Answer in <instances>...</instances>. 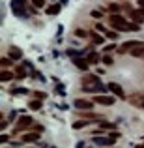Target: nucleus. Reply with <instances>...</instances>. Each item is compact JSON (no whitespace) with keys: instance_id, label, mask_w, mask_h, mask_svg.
Masks as SVG:
<instances>
[{"instance_id":"nucleus-1","label":"nucleus","mask_w":144,"mask_h":148,"mask_svg":"<svg viewBox=\"0 0 144 148\" xmlns=\"http://www.w3.org/2000/svg\"><path fill=\"white\" fill-rule=\"evenodd\" d=\"M109 23H111V26H112V28H116L118 32H124V30H127V23H126V19H124L122 15H118V13L109 15Z\"/></svg>"},{"instance_id":"nucleus-2","label":"nucleus","mask_w":144,"mask_h":148,"mask_svg":"<svg viewBox=\"0 0 144 148\" xmlns=\"http://www.w3.org/2000/svg\"><path fill=\"white\" fill-rule=\"evenodd\" d=\"M32 124H34V118H32V116H21V118H19V122H17V126H15V133H17V131L26 130V127H30Z\"/></svg>"},{"instance_id":"nucleus-3","label":"nucleus","mask_w":144,"mask_h":148,"mask_svg":"<svg viewBox=\"0 0 144 148\" xmlns=\"http://www.w3.org/2000/svg\"><path fill=\"white\" fill-rule=\"evenodd\" d=\"M11 8H13L15 15H19V17H26L25 2H23V0H11Z\"/></svg>"},{"instance_id":"nucleus-4","label":"nucleus","mask_w":144,"mask_h":148,"mask_svg":"<svg viewBox=\"0 0 144 148\" xmlns=\"http://www.w3.org/2000/svg\"><path fill=\"white\" fill-rule=\"evenodd\" d=\"M109 90H111V92H112L114 96H118V98H122V99L126 98V92H124V88L120 86L118 83H109Z\"/></svg>"},{"instance_id":"nucleus-5","label":"nucleus","mask_w":144,"mask_h":148,"mask_svg":"<svg viewBox=\"0 0 144 148\" xmlns=\"http://www.w3.org/2000/svg\"><path fill=\"white\" fill-rule=\"evenodd\" d=\"M96 103H101V105H107V107H111V105H114V98L112 96H99L97 94L94 98Z\"/></svg>"},{"instance_id":"nucleus-6","label":"nucleus","mask_w":144,"mask_h":148,"mask_svg":"<svg viewBox=\"0 0 144 148\" xmlns=\"http://www.w3.org/2000/svg\"><path fill=\"white\" fill-rule=\"evenodd\" d=\"M94 145H99V146H112L114 145V139L111 137H94Z\"/></svg>"},{"instance_id":"nucleus-7","label":"nucleus","mask_w":144,"mask_h":148,"mask_svg":"<svg viewBox=\"0 0 144 148\" xmlns=\"http://www.w3.org/2000/svg\"><path fill=\"white\" fill-rule=\"evenodd\" d=\"M94 103L88 99H75V109H81V111H86V109H92Z\"/></svg>"},{"instance_id":"nucleus-8","label":"nucleus","mask_w":144,"mask_h":148,"mask_svg":"<svg viewBox=\"0 0 144 148\" xmlns=\"http://www.w3.org/2000/svg\"><path fill=\"white\" fill-rule=\"evenodd\" d=\"M142 41H135V40H131V41H126V45H122V47L118 49V53H126V51H133L135 47H139Z\"/></svg>"},{"instance_id":"nucleus-9","label":"nucleus","mask_w":144,"mask_h":148,"mask_svg":"<svg viewBox=\"0 0 144 148\" xmlns=\"http://www.w3.org/2000/svg\"><path fill=\"white\" fill-rule=\"evenodd\" d=\"M131 56H135V58H141V56H144V41L139 47H135L133 51H131Z\"/></svg>"},{"instance_id":"nucleus-10","label":"nucleus","mask_w":144,"mask_h":148,"mask_svg":"<svg viewBox=\"0 0 144 148\" xmlns=\"http://www.w3.org/2000/svg\"><path fill=\"white\" fill-rule=\"evenodd\" d=\"M73 64H75L77 68H81L83 71H86V69H88V60H83V58H75Z\"/></svg>"},{"instance_id":"nucleus-11","label":"nucleus","mask_w":144,"mask_h":148,"mask_svg":"<svg viewBox=\"0 0 144 148\" xmlns=\"http://www.w3.org/2000/svg\"><path fill=\"white\" fill-rule=\"evenodd\" d=\"M40 139V133H26L25 137H23V141L25 143H34V141H38Z\"/></svg>"},{"instance_id":"nucleus-12","label":"nucleus","mask_w":144,"mask_h":148,"mask_svg":"<svg viewBox=\"0 0 144 148\" xmlns=\"http://www.w3.org/2000/svg\"><path fill=\"white\" fill-rule=\"evenodd\" d=\"M10 58H13V60H19V58H23V53H21L19 49L11 47V49H10Z\"/></svg>"},{"instance_id":"nucleus-13","label":"nucleus","mask_w":144,"mask_h":148,"mask_svg":"<svg viewBox=\"0 0 144 148\" xmlns=\"http://www.w3.org/2000/svg\"><path fill=\"white\" fill-rule=\"evenodd\" d=\"M131 17H133L135 23H142V21H144V15H142L141 10H139V11H133V15H131Z\"/></svg>"},{"instance_id":"nucleus-14","label":"nucleus","mask_w":144,"mask_h":148,"mask_svg":"<svg viewBox=\"0 0 144 148\" xmlns=\"http://www.w3.org/2000/svg\"><path fill=\"white\" fill-rule=\"evenodd\" d=\"M90 38H92V41H94L96 45H101V43H103V38H101L97 32H92V34H90Z\"/></svg>"},{"instance_id":"nucleus-15","label":"nucleus","mask_w":144,"mask_h":148,"mask_svg":"<svg viewBox=\"0 0 144 148\" xmlns=\"http://www.w3.org/2000/svg\"><path fill=\"white\" fill-rule=\"evenodd\" d=\"M58 11H60V4H54V6H49L47 8V13L49 15H56Z\"/></svg>"},{"instance_id":"nucleus-16","label":"nucleus","mask_w":144,"mask_h":148,"mask_svg":"<svg viewBox=\"0 0 144 148\" xmlns=\"http://www.w3.org/2000/svg\"><path fill=\"white\" fill-rule=\"evenodd\" d=\"M28 107L32 109V111H38V109H41V101H40V99H32V101L28 103Z\"/></svg>"},{"instance_id":"nucleus-17","label":"nucleus","mask_w":144,"mask_h":148,"mask_svg":"<svg viewBox=\"0 0 144 148\" xmlns=\"http://www.w3.org/2000/svg\"><path fill=\"white\" fill-rule=\"evenodd\" d=\"M127 30H129V32H139L141 26H139V23H131V25H127Z\"/></svg>"},{"instance_id":"nucleus-18","label":"nucleus","mask_w":144,"mask_h":148,"mask_svg":"<svg viewBox=\"0 0 144 148\" xmlns=\"http://www.w3.org/2000/svg\"><path fill=\"white\" fill-rule=\"evenodd\" d=\"M97 58H99V56H97L96 53H90V54H88V58H86V60H88V62H92V64H96V62H97Z\"/></svg>"},{"instance_id":"nucleus-19","label":"nucleus","mask_w":144,"mask_h":148,"mask_svg":"<svg viewBox=\"0 0 144 148\" xmlns=\"http://www.w3.org/2000/svg\"><path fill=\"white\" fill-rule=\"evenodd\" d=\"M0 77H2V81H10L11 77H13V73H11V71H2V75H0Z\"/></svg>"},{"instance_id":"nucleus-20","label":"nucleus","mask_w":144,"mask_h":148,"mask_svg":"<svg viewBox=\"0 0 144 148\" xmlns=\"http://www.w3.org/2000/svg\"><path fill=\"white\" fill-rule=\"evenodd\" d=\"M15 75H17L19 79H23V77H26V73H25V69H23V68H17V69H15Z\"/></svg>"},{"instance_id":"nucleus-21","label":"nucleus","mask_w":144,"mask_h":148,"mask_svg":"<svg viewBox=\"0 0 144 148\" xmlns=\"http://www.w3.org/2000/svg\"><path fill=\"white\" fill-rule=\"evenodd\" d=\"M101 127H105V130H112L114 124H109V122H105V120H101Z\"/></svg>"},{"instance_id":"nucleus-22","label":"nucleus","mask_w":144,"mask_h":148,"mask_svg":"<svg viewBox=\"0 0 144 148\" xmlns=\"http://www.w3.org/2000/svg\"><path fill=\"white\" fill-rule=\"evenodd\" d=\"M84 126H86L84 120H83V122H75V124H73V130H81V127H84Z\"/></svg>"},{"instance_id":"nucleus-23","label":"nucleus","mask_w":144,"mask_h":148,"mask_svg":"<svg viewBox=\"0 0 144 148\" xmlns=\"http://www.w3.org/2000/svg\"><path fill=\"white\" fill-rule=\"evenodd\" d=\"M103 64H105V66H111V64H112V58L109 56V54H105V56H103Z\"/></svg>"},{"instance_id":"nucleus-24","label":"nucleus","mask_w":144,"mask_h":148,"mask_svg":"<svg viewBox=\"0 0 144 148\" xmlns=\"http://www.w3.org/2000/svg\"><path fill=\"white\" fill-rule=\"evenodd\" d=\"M11 92H13V94H25V88H23V86H19V88H13V90H11Z\"/></svg>"},{"instance_id":"nucleus-25","label":"nucleus","mask_w":144,"mask_h":148,"mask_svg":"<svg viewBox=\"0 0 144 148\" xmlns=\"http://www.w3.org/2000/svg\"><path fill=\"white\" fill-rule=\"evenodd\" d=\"M34 2V6L36 8H41V6H45V0H32Z\"/></svg>"},{"instance_id":"nucleus-26","label":"nucleus","mask_w":144,"mask_h":148,"mask_svg":"<svg viewBox=\"0 0 144 148\" xmlns=\"http://www.w3.org/2000/svg\"><path fill=\"white\" fill-rule=\"evenodd\" d=\"M75 36H79V38H84V36H86V32H84V30H75Z\"/></svg>"},{"instance_id":"nucleus-27","label":"nucleus","mask_w":144,"mask_h":148,"mask_svg":"<svg viewBox=\"0 0 144 148\" xmlns=\"http://www.w3.org/2000/svg\"><path fill=\"white\" fill-rule=\"evenodd\" d=\"M109 10H111V11H120V6H116V4H111V6H109Z\"/></svg>"},{"instance_id":"nucleus-28","label":"nucleus","mask_w":144,"mask_h":148,"mask_svg":"<svg viewBox=\"0 0 144 148\" xmlns=\"http://www.w3.org/2000/svg\"><path fill=\"white\" fill-rule=\"evenodd\" d=\"M105 34H107V38H112V40H114V38H116V32H111V30H107V32H105Z\"/></svg>"},{"instance_id":"nucleus-29","label":"nucleus","mask_w":144,"mask_h":148,"mask_svg":"<svg viewBox=\"0 0 144 148\" xmlns=\"http://www.w3.org/2000/svg\"><path fill=\"white\" fill-rule=\"evenodd\" d=\"M92 17H94V19H99L101 13H99V11H92Z\"/></svg>"},{"instance_id":"nucleus-30","label":"nucleus","mask_w":144,"mask_h":148,"mask_svg":"<svg viewBox=\"0 0 144 148\" xmlns=\"http://www.w3.org/2000/svg\"><path fill=\"white\" fill-rule=\"evenodd\" d=\"M120 137V133H116V131H112V133H111V139H118Z\"/></svg>"},{"instance_id":"nucleus-31","label":"nucleus","mask_w":144,"mask_h":148,"mask_svg":"<svg viewBox=\"0 0 144 148\" xmlns=\"http://www.w3.org/2000/svg\"><path fill=\"white\" fill-rule=\"evenodd\" d=\"M2 66H4V68H6V66H10V60H8V58H4V60H2Z\"/></svg>"},{"instance_id":"nucleus-32","label":"nucleus","mask_w":144,"mask_h":148,"mask_svg":"<svg viewBox=\"0 0 144 148\" xmlns=\"http://www.w3.org/2000/svg\"><path fill=\"white\" fill-rule=\"evenodd\" d=\"M139 4H141V6H142V10H144V0H139Z\"/></svg>"},{"instance_id":"nucleus-33","label":"nucleus","mask_w":144,"mask_h":148,"mask_svg":"<svg viewBox=\"0 0 144 148\" xmlns=\"http://www.w3.org/2000/svg\"><path fill=\"white\" fill-rule=\"evenodd\" d=\"M137 148H144V145H141V146H137Z\"/></svg>"},{"instance_id":"nucleus-34","label":"nucleus","mask_w":144,"mask_h":148,"mask_svg":"<svg viewBox=\"0 0 144 148\" xmlns=\"http://www.w3.org/2000/svg\"><path fill=\"white\" fill-rule=\"evenodd\" d=\"M66 2H68V0H62V4H66Z\"/></svg>"},{"instance_id":"nucleus-35","label":"nucleus","mask_w":144,"mask_h":148,"mask_svg":"<svg viewBox=\"0 0 144 148\" xmlns=\"http://www.w3.org/2000/svg\"><path fill=\"white\" fill-rule=\"evenodd\" d=\"M142 107H144V99H142Z\"/></svg>"}]
</instances>
